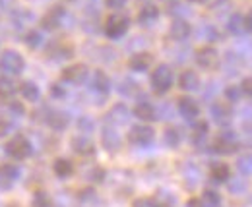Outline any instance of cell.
<instances>
[{"label": "cell", "instance_id": "cell-19", "mask_svg": "<svg viewBox=\"0 0 252 207\" xmlns=\"http://www.w3.org/2000/svg\"><path fill=\"white\" fill-rule=\"evenodd\" d=\"M45 122L49 124L51 130L55 132H64L70 124V117L64 113V111H51L47 117H45Z\"/></svg>", "mask_w": 252, "mask_h": 207}, {"label": "cell", "instance_id": "cell-48", "mask_svg": "<svg viewBox=\"0 0 252 207\" xmlns=\"http://www.w3.org/2000/svg\"><path fill=\"white\" fill-rule=\"evenodd\" d=\"M245 28H247V31L252 33V8L247 12V16H245Z\"/></svg>", "mask_w": 252, "mask_h": 207}, {"label": "cell", "instance_id": "cell-5", "mask_svg": "<svg viewBox=\"0 0 252 207\" xmlns=\"http://www.w3.org/2000/svg\"><path fill=\"white\" fill-rule=\"evenodd\" d=\"M128 28H130V18L128 16H125V14H113L105 22V35L109 39L117 41V39L125 37Z\"/></svg>", "mask_w": 252, "mask_h": 207}, {"label": "cell", "instance_id": "cell-41", "mask_svg": "<svg viewBox=\"0 0 252 207\" xmlns=\"http://www.w3.org/2000/svg\"><path fill=\"white\" fill-rule=\"evenodd\" d=\"M10 132H12V122L8 117L0 115V138H6Z\"/></svg>", "mask_w": 252, "mask_h": 207}, {"label": "cell", "instance_id": "cell-22", "mask_svg": "<svg viewBox=\"0 0 252 207\" xmlns=\"http://www.w3.org/2000/svg\"><path fill=\"white\" fill-rule=\"evenodd\" d=\"M134 117L144 120V122H154V120H158V109L148 101H140L134 107Z\"/></svg>", "mask_w": 252, "mask_h": 207}, {"label": "cell", "instance_id": "cell-11", "mask_svg": "<svg viewBox=\"0 0 252 207\" xmlns=\"http://www.w3.org/2000/svg\"><path fill=\"white\" fill-rule=\"evenodd\" d=\"M177 109H179V115L185 120H189V122H194V120H198V117H200V105H198V101L189 97V95L179 99Z\"/></svg>", "mask_w": 252, "mask_h": 207}, {"label": "cell", "instance_id": "cell-30", "mask_svg": "<svg viewBox=\"0 0 252 207\" xmlns=\"http://www.w3.org/2000/svg\"><path fill=\"white\" fill-rule=\"evenodd\" d=\"M202 202H204L208 207H221L223 198H221V194L218 192V190H214V188H206V190L202 192Z\"/></svg>", "mask_w": 252, "mask_h": 207}, {"label": "cell", "instance_id": "cell-9", "mask_svg": "<svg viewBox=\"0 0 252 207\" xmlns=\"http://www.w3.org/2000/svg\"><path fill=\"white\" fill-rule=\"evenodd\" d=\"M212 120L218 124V126H221V128H227L231 122H233V107H231V103L229 101H216L214 105H212Z\"/></svg>", "mask_w": 252, "mask_h": 207}, {"label": "cell", "instance_id": "cell-46", "mask_svg": "<svg viewBox=\"0 0 252 207\" xmlns=\"http://www.w3.org/2000/svg\"><path fill=\"white\" fill-rule=\"evenodd\" d=\"M128 0H105V6L107 8H111V10H119V8H123Z\"/></svg>", "mask_w": 252, "mask_h": 207}, {"label": "cell", "instance_id": "cell-29", "mask_svg": "<svg viewBox=\"0 0 252 207\" xmlns=\"http://www.w3.org/2000/svg\"><path fill=\"white\" fill-rule=\"evenodd\" d=\"M152 200H154L156 207H175V204H177V198L169 190H158Z\"/></svg>", "mask_w": 252, "mask_h": 207}, {"label": "cell", "instance_id": "cell-49", "mask_svg": "<svg viewBox=\"0 0 252 207\" xmlns=\"http://www.w3.org/2000/svg\"><path fill=\"white\" fill-rule=\"evenodd\" d=\"M0 4H2L4 8H8V6H14V4H16V0H0Z\"/></svg>", "mask_w": 252, "mask_h": 207}, {"label": "cell", "instance_id": "cell-13", "mask_svg": "<svg viewBox=\"0 0 252 207\" xmlns=\"http://www.w3.org/2000/svg\"><path fill=\"white\" fill-rule=\"evenodd\" d=\"M70 148H72L74 153H78L80 157H94L95 155L94 142L88 136H74L70 140Z\"/></svg>", "mask_w": 252, "mask_h": 207}, {"label": "cell", "instance_id": "cell-25", "mask_svg": "<svg viewBox=\"0 0 252 207\" xmlns=\"http://www.w3.org/2000/svg\"><path fill=\"white\" fill-rule=\"evenodd\" d=\"M183 142V134L177 126H169L165 132H163V144L169 149H177Z\"/></svg>", "mask_w": 252, "mask_h": 207}, {"label": "cell", "instance_id": "cell-15", "mask_svg": "<svg viewBox=\"0 0 252 207\" xmlns=\"http://www.w3.org/2000/svg\"><path fill=\"white\" fill-rule=\"evenodd\" d=\"M192 33V26H190L187 20L183 18H177L171 22V28H169V37L175 39V41H187Z\"/></svg>", "mask_w": 252, "mask_h": 207}, {"label": "cell", "instance_id": "cell-44", "mask_svg": "<svg viewBox=\"0 0 252 207\" xmlns=\"http://www.w3.org/2000/svg\"><path fill=\"white\" fill-rule=\"evenodd\" d=\"M51 97H53V99H64V97H66V89H64L61 84H53V86H51Z\"/></svg>", "mask_w": 252, "mask_h": 207}, {"label": "cell", "instance_id": "cell-39", "mask_svg": "<svg viewBox=\"0 0 252 207\" xmlns=\"http://www.w3.org/2000/svg\"><path fill=\"white\" fill-rule=\"evenodd\" d=\"M78 128H80L84 134H90V132H94V130H95L94 118H90V117H82V118L78 120Z\"/></svg>", "mask_w": 252, "mask_h": 207}, {"label": "cell", "instance_id": "cell-6", "mask_svg": "<svg viewBox=\"0 0 252 207\" xmlns=\"http://www.w3.org/2000/svg\"><path fill=\"white\" fill-rule=\"evenodd\" d=\"M0 68L8 74H22L24 68H26V60L18 51L8 49L0 55Z\"/></svg>", "mask_w": 252, "mask_h": 207}, {"label": "cell", "instance_id": "cell-24", "mask_svg": "<svg viewBox=\"0 0 252 207\" xmlns=\"http://www.w3.org/2000/svg\"><path fill=\"white\" fill-rule=\"evenodd\" d=\"M210 178L214 180V182H218V184H223V182H227L229 178H231V169H229V165L227 163H212V167H210Z\"/></svg>", "mask_w": 252, "mask_h": 207}, {"label": "cell", "instance_id": "cell-35", "mask_svg": "<svg viewBox=\"0 0 252 207\" xmlns=\"http://www.w3.org/2000/svg\"><path fill=\"white\" fill-rule=\"evenodd\" d=\"M33 207H53V200L47 192L37 190L35 196H33Z\"/></svg>", "mask_w": 252, "mask_h": 207}, {"label": "cell", "instance_id": "cell-3", "mask_svg": "<svg viewBox=\"0 0 252 207\" xmlns=\"http://www.w3.org/2000/svg\"><path fill=\"white\" fill-rule=\"evenodd\" d=\"M4 151H6V155H10L16 161H24V159H30L33 155V146L26 136L18 134V136L8 140V144L4 146Z\"/></svg>", "mask_w": 252, "mask_h": 207}, {"label": "cell", "instance_id": "cell-8", "mask_svg": "<svg viewBox=\"0 0 252 207\" xmlns=\"http://www.w3.org/2000/svg\"><path fill=\"white\" fill-rule=\"evenodd\" d=\"M90 76V70L86 64H72V66H66L61 74V80L64 84H70V86H82L86 84Z\"/></svg>", "mask_w": 252, "mask_h": 207}, {"label": "cell", "instance_id": "cell-2", "mask_svg": "<svg viewBox=\"0 0 252 207\" xmlns=\"http://www.w3.org/2000/svg\"><path fill=\"white\" fill-rule=\"evenodd\" d=\"M150 84H152V89H154L156 95H165L169 89L173 88V84H175V76H173L171 66L159 64L158 68L152 72Z\"/></svg>", "mask_w": 252, "mask_h": 207}, {"label": "cell", "instance_id": "cell-18", "mask_svg": "<svg viewBox=\"0 0 252 207\" xmlns=\"http://www.w3.org/2000/svg\"><path fill=\"white\" fill-rule=\"evenodd\" d=\"M92 89L99 97H107L111 91V80L103 70H95L94 78H92Z\"/></svg>", "mask_w": 252, "mask_h": 207}, {"label": "cell", "instance_id": "cell-40", "mask_svg": "<svg viewBox=\"0 0 252 207\" xmlns=\"http://www.w3.org/2000/svg\"><path fill=\"white\" fill-rule=\"evenodd\" d=\"M80 202L82 204H92V202H95L97 200V194H95V190L94 188H86V190H82L80 192Z\"/></svg>", "mask_w": 252, "mask_h": 207}, {"label": "cell", "instance_id": "cell-12", "mask_svg": "<svg viewBox=\"0 0 252 207\" xmlns=\"http://www.w3.org/2000/svg\"><path fill=\"white\" fill-rule=\"evenodd\" d=\"M18 178H20V169L16 165H0V192L12 190Z\"/></svg>", "mask_w": 252, "mask_h": 207}, {"label": "cell", "instance_id": "cell-31", "mask_svg": "<svg viewBox=\"0 0 252 207\" xmlns=\"http://www.w3.org/2000/svg\"><path fill=\"white\" fill-rule=\"evenodd\" d=\"M16 91H18L16 84L8 76H0V99H4V101L6 99H12Z\"/></svg>", "mask_w": 252, "mask_h": 207}, {"label": "cell", "instance_id": "cell-47", "mask_svg": "<svg viewBox=\"0 0 252 207\" xmlns=\"http://www.w3.org/2000/svg\"><path fill=\"white\" fill-rule=\"evenodd\" d=\"M187 207H208L200 198H190L189 202H187Z\"/></svg>", "mask_w": 252, "mask_h": 207}, {"label": "cell", "instance_id": "cell-10", "mask_svg": "<svg viewBox=\"0 0 252 207\" xmlns=\"http://www.w3.org/2000/svg\"><path fill=\"white\" fill-rule=\"evenodd\" d=\"M101 146H103V149H105L107 153H111V155H115V153L121 151L123 140H121L119 132H117L113 126H105V128L101 130Z\"/></svg>", "mask_w": 252, "mask_h": 207}, {"label": "cell", "instance_id": "cell-16", "mask_svg": "<svg viewBox=\"0 0 252 207\" xmlns=\"http://www.w3.org/2000/svg\"><path fill=\"white\" fill-rule=\"evenodd\" d=\"M152 64H154V55L146 53V51L132 55L130 60H128V68L132 72H146L148 68H152Z\"/></svg>", "mask_w": 252, "mask_h": 207}, {"label": "cell", "instance_id": "cell-36", "mask_svg": "<svg viewBox=\"0 0 252 207\" xmlns=\"http://www.w3.org/2000/svg\"><path fill=\"white\" fill-rule=\"evenodd\" d=\"M223 95H225V101H229V103H237V101H241V97H243L239 86H227L225 91H223Z\"/></svg>", "mask_w": 252, "mask_h": 207}, {"label": "cell", "instance_id": "cell-38", "mask_svg": "<svg viewBox=\"0 0 252 207\" xmlns=\"http://www.w3.org/2000/svg\"><path fill=\"white\" fill-rule=\"evenodd\" d=\"M105 177H107V171H105L103 167H94V169L88 173V178H90L92 182H95V184L103 182V180H105Z\"/></svg>", "mask_w": 252, "mask_h": 207}, {"label": "cell", "instance_id": "cell-33", "mask_svg": "<svg viewBox=\"0 0 252 207\" xmlns=\"http://www.w3.org/2000/svg\"><path fill=\"white\" fill-rule=\"evenodd\" d=\"M227 184H229V192L231 194H243V192H247V188H249V182H247V177H231L227 180Z\"/></svg>", "mask_w": 252, "mask_h": 207}, {"label": "cell", "instance_id": "cell-23", "mask_svg": "<svg viewBox=\"0 0 252 207\" xmlns=\"http://www.w3.org/2000/svg\"><path fill=\"white\" fill-rule=\"evenodd\" d=\"M179 88L183 91H196L200 88V76L194 70H185L179 76Z\"/></svg>", "mask_w": 252, "mask_h": 207}, {"label": "cell", "instance_id": "cell-32", "mask_svg": "<svg viewBox=\"0 0 252 207\" xmlns=\"http://www.w3.org/2000/svg\"><path fill=\"white\" fill-rule=\"evenodd\" d=\"M53 51L57 53V55H53L55 59H70L74 55V47L68 43H53L49 47V53H53Z\"/></svg>", "mask_w": 252, "mask_h": 207}, {"label": "cell", "instance_id": "cell-14", "mask_svg": "<svg viewBox=\"0 0 252 207\" xmlns=\"http://www.w3.org/2000/svg\"><path fill=\"white\" fill-rule=\"evenodd\" d=\"M64 14H66L64 6H53V8H51V10H49V12L43 16V20H41V26H43L45 30L55 31L57 28H61Z\"/></svg>", "mask_w": 252, "mask_h": 207}, {"label": "cell", "instance_id": "cell-26", "mask_svg": "<svg viewBox=\"0 0 252 207\" xmlns=\"http://www.w3.org/2000/svg\"><path fill=\"white\" fill-rule=\"evenodd\" d=\"M53 171H55V175L59 178H70L72 177V173H74V165H72V161L70 159H55V163H53Z\"/></svg>", "mask_w": 252, "mask_h": 207}, {"label": "cell", "instance_id": "cell-45", "mask_svg": "<svg viewBox=\"0 0 252 207\" xmlns=\"http://www.w3.org/2000/svg\"><path fill=\"white\" fill-rule=\"evenodd\" d=\"M132 207H156L152 198H138L132 202Z\"/></svg>", "mask_w": 252, "mask_h": 207}, {"label": "cell", "instance_id": "cell-37", "mask_svg": "<svg viewBox=\"0 0 252 207\" xmlns=\"http://www.w3.org/2000/svg\"><path fill=\"white\" fill-rule=\"evenodd\" d=\"M41 41H43V39H41V33H39V31H35V30L28 31V33L24 35V43H26L30 49H37V47L41 45Z\"/></svg>", "mask_w": 252, "mask_h": 207}, {"label": "cell", "instance_id": "cell-34", "mask_svg": "<svg viewBox=\"0 0 252 207\" xmlns=\"http://www.w3.org/2000/svg\"><path fill=\"white\" fill-rule=\"evenodd\" d=\"M237 169L243 177H252V153H245L237 161Z\"/></svg>", "mask_w": 252, "mask_h": 207}, {"label": "cell", "instance_id": "cell-51", "mask_svg": "<svg viewBox=\"0 0 252 207\" xmlns=\"http://www.w3.org/2000/svg\"><path fill=\"white\" fill-rule=\"evenodd\" d=\"M163 2H167V4H173V2H175V0H163Z\"/></svg>", "mask_w": 252, "mask_h": 207}, {"label": "cell", "instance_id": "cell-50", "mask_svg": "<svg viewBox=\"0 0 252 207\" xmlns=\"http://www.w3.org/2000/svg\"><path fill=\"white\" fill-rule=\"evenodd\" d=\"M189 2H192V4H204L206 0H189Z\"/></svg>", "mask_w": 252, "mask_h": 207}, {"label": "cell", "instance_id": "cell-1", "mask_svg": "<svg viewBox=\"0 0 252 207\" xmlns=\"http://www.w3.org/2000/svg\"><path fill=\"white\" fill-rule=\"evenodd\" d=\"M241 149V142H239V136L227 126L218 132V136L214 138L212 142V151H216L218 155H233Z\"/></svg>", "mask_w": 252, "mask_h": 207}, {"label": "cell", "instance_id": "cell-27", "mask_svg": "<svg viewBox=\"0 0 252 207\" xmlns=\"http://www.w3.org/2000/svg\"><path fill=\"white\" fill-rule=\"evenodd\" d=\"M20 95L30 103H37L41 99V91L33 82H22L20 84Z\"/></svg>", "mask_w": 252, "mask_h": 207}, {"label": "cell", "instance_id": "cell-17", "mask_svg": "<svg viewBox=\"0 0 252 207\" xmlns=\"http://www.w3.org/2000/svg\"><path fill=\"white\" fill-rule=\"evenodd\" d=\"M105 120H107L111 126H123V124H126V122L130 120V111H128V107H126V105L117 103V105L107 113Z\"/></svg>", "mask_w": 252, "mask_h": 207}, {"label": "cell", "instance_id": "cell-21", "mask_svg": "<svg viewBox=\"0 0 252 207\" xmlns=\"http://www.w3.org/2000/svg\"><path fill=\"white\" fill-rule=\"evenodd\" d=\"M159 8L156 4H144L138 12V24L140 26H154L159 20Z\"/></svg>", "mask_w": 252, "mask_h": 207}, {"label": "cell", "instance_id": "cell-43", "mask_svg": "<svg viewBox=\"0 0 252 207\" xmlns=\"http://www.w3.org/2000/svg\"><path fill=\"white\" fill-rule=\"evenodd\" d=\"M239 88H241V93H243V95H247L249 99H252V76L251 78H245Z\"/></svg>", "mask_w": 252, "mask_h": 207}, {"label": "cell", "instance_id": "cell-20", "mask_svg": "<svg viewBox=\"0 0 252 207\" xmlns=\"http://www.w3.org/2000/svg\"><path fill=\"white\" fill-rule=\"evenodd\" d=\"M208 134H210V124L206 120H194L192 130H190V142L194 146H202L206 142Z\"/></svg>", "mask_w": 252, "mask_h": 207}, {"label": "cell", "instance_id": "cell-4", "mask_svg": "<svg viewBox=\"0 0 252 207\" xmlns=\"http://www.w3.org/2000/svg\"><path fill=\"white\" fill-rule=\"evenodd\" d=\"M128 142L130 146H136V148H146L150 146L154 140H156V130L148 124H136L128 130Z\"/></svg>", "mask_w": 252, "mask_h": 207}, {"label": "cell", "instance_id": "cell-42", "mask_svg": "<svg viewBox=\"0 0 252 207\" xmlns=\"http://www.w3.org/2000/svg\"><path fill=\"white\" fill-rule=\"evenodd\" d=\"M121 93H125V95H132V93H136L138 91V84L136 82H132V80H125V84L121 86Z\"/></svg>", "mask_w": 252, "mask_h": 207}, {"label": "cell", "instance_id": "cell-28", "mask_svg": "<svg viewBox=\"0 0 252 207\" xmlns=\"http://www.w3.org/2000/svg\"><path fill=\"white\" fill-rule=\"evenodd\" d=\"M227 31L231 35H243L247 33V28H245V16L243 14H233L229 20H227Z\"/></svg>", "mask_w": 252, "mask_h": 207}, {"label": "cell", "instance_id": "cell-7", "mask_svg": "<svg viewBox=\"0 0 252 207\" xmlns=\"http://www.w3.org/2000/svg\"><path fill=\"white\" fill-rule=\"evenodd\" d=\"M194 60H196V64H198L202 70H216L218 64H220V53H218L216 47L206 45V47H200V49L196 51Z\"/></svg>", "mask_w": 252, "mask_h": 207}]
</instances>
